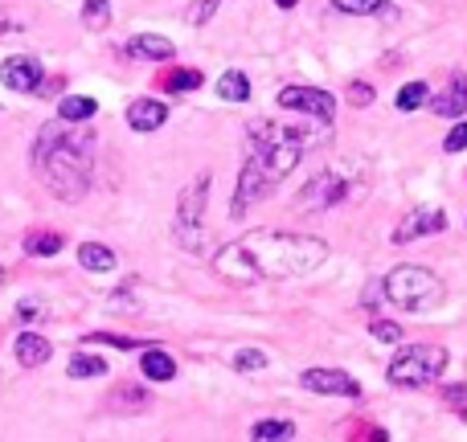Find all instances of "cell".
<instances>
[{"label": "cell", "mask_w": 467, "mask_h": 442, "mask_svg": "<svg viewBox=\"0 0 467 442\" xmlns=\"http://www.w3.org/2000/svg\"><path fill=\"white\" fill-rule=\"evenodd\" d=\"M328 246L316 233L291 230H250L246 238H234L213 254V271L234 287H250L258 279H299L324 266Z\"/></svg>", "instance_id": "6da1fadb"}, {"label": "cell", "mask_w": 467, "mask_h": 442, "mask_svg": "<svg viewBox=\"0 0 467 442\" xmlns=\"http://www.w3.org/2000/svg\"><path fill=\"white\" fill-rule=\"evenodd\" d=\"M246 136H250V160L238 172V189H234V205H230L234 218H242L250 205L266 201L283 185V177L296 172V164L304 160L307 148L304 131L283 128L275 119H250Z\"/></svg>", "instance_id": "7a4b0ae2"}, {"label": "cell", "mask_w": 467, "mask_h": 442, "mask_svg": "<svg viewBox=\"0 0 467 442\" xmlns=\"http://www.w3.org/2000/svg\"><path fill=\"white\" fill-rule=\"evenodd\" d=\"M33 172L57 201H82L95 172V136L82 123H46L33 144Z\"/></svg>", "instance_id": "3957f363"}, {"label": "cell", "mask_w": 467, "mask_h": 442, "mask_svg": "<svg viewBox=\"0 0 467 442\" xmlns=\"http://www.w3.org/2000/svg\"><path fill=\"white\" fill-rule=\"evenodd\" d=\"M386 299L394 307H406V312H431V307L443 303V283L431 266H419V262H402L386 274L381 283Z\"/></svg>", "instance_id": "277c9868"}, {"label": "cell", "mask_w": 467, "mask_h": 442, "mask_svg": "<svg viewBox=\"0 0 467 442\" xmlns=\"http://www.w3.org/2000/svg\"><path fill=\"white\" fill-rule=\"evenodd\" d=\"M447 361H451V356H447L443 344H406V348H398V356L389 361L386 377H389V385H398V389H422L443 377Z\"/></svg>", "instance_id": "5b68a950"}, {"label": "cell", "mask_w": 467, "mask_h": 442, "mask_svg": "<svg viewBox=\"0 0 467 442\" xmlns=\"http://www.w3.org/2000/svg\"><path fill=\"white\" fill-rule=\"evenodd\" d=\"M205 210H210V172H197L177 197V218H172V238L185 254H202L205 242Z\"/></svg>", "instance_id": "8992f818"}, {"label": "cell", "mask_w": 467, "mask_h": 442, "mask_svg": "<svg viewBox=\"0 0 467 442\" xmlns=\"http://www.w3.org/2000/svg\"><path fill=\"white\" fill-rule=\"evenodd\" d=\"M348 177H340V172H320V177H312V185H304V193H299V210L304 213H328L337 210V205L348 201Z\"/></svg>", "instance_id": "52a82bcc"}, {"label": "cell", "mask_w": 467, "mask_h": 442, "mask_svg": "<svg viewBox=\"0 0 467 442\" xmlns=\"http://www.w3.org/2000/svg\"><path fill=\"white\" fill-rule=\"evenodd\" d=\"M279 107L283 111H296V115H312V119H320V123H328L332 115H337V98L320 87H283Z\"/></svg>", "instance_id": "ba28073f"}, {"label": "cell", "mask_w": 467, "mask_h": 442, "mask_svg": "<svg viewBox=\"0 0 467 442\" xmlns=\"http://www.w3.org/2000/svg\"><path fill=\"white\" fill-rule=\"evenodd\" d=\"M41 78H46V70H41V62L29 54H13L0 62V82H5L8 90H16V95H37Z\"/></svg>", "instance_id": "9c48e42d"}, {"label": "cell", "mask_w": 467, "mask_h": 442, "mask_svg": "<svg viewBox=\"0 0 467 442\" xmlns=\"http://www.w3.org/2000/svg\"><path fill=\"white\" fill-rule=\"evenodd\" d=\"M299 385L312 389V394H328V397H361L357 377H348L345 369H304L299 373Z\"/></svg>", "instance_id": "30bf717a"}, {"label": "cell", "mask_w": 467, "mask_h": 442, "mask_svg": "<svg viewBox=\"0 0 467 442\" xmlns=\"http://www.w3.org/2000/svg\"><path fill=\"white\" fill-rule=\"evenodd\" d=\"M447 213L443 210H410L394 230V246H410V242L427 238V233H443Z\"/></svg>", "instance_id": "8fae6325"}, {"label": "cell", "mask_w": 467, "mask_h": 442, "mask_svg": "<svg viewBox=\"0 0 467 442\" xmlns=\"http://www.w3.org/2000/svg\"><path fill=\"white\" fill-rule=\"evenodd\" d=\"M427 103L439 119H463L467 115V74H451L439 95H427Z\"/></svg>", "instance_id": "7c38bea8"}, {"label": "cell", "mask_w": 467, "mask_h": 442, "mask_svg": "<svg viewBox=\"0 0 467 442\" xmlns=\"http://www.w3.org/2000/svg\"><path fill=\"white\" fill-rule=\"evenodd\" d=\"M123 54H128L131 62H169V57L177 54V46H172L169 37H161V33H136V37L123 46Z\"/></svg>", "instance_id": "4fadbf2b"}, {"label": "cell", "mask_w": 467, "mask_h": 442, "mask_svg": "<svg viewBox=\"0 0 467 442\" xmlns=\"http://www.w3.org/2000/svg\"><path fill=\"white\" fill-rule=\"evenodd\" d=\"M164 123H169V107H164L161 98H136V103L128 107V128L140 131V136L161 131Z\"/></svg>", "instance_id": "5bb4252c"}, {"label": "cell", "mask_w": 467, "mask_h": 442, "mask_svg": "<svg viewBox=\"0 0 467 442\" xmlns=\"http://www.w3.org/2000/svg\"><path fill=\"white\" fill-rule=\"evenodd\" d=\"M13 353H16V365H21V369H41V365L54 356V344H49L41 332H21Z\"/></svg>", "instance_id": "9a60e30c"}, {"label": "cell", "mask_w": 467, "mask_h": 442, "mask_svg": "<svg viewBox=\"0 0 467 442\" xmlns=\"http://www.w3.org/2000/svg\"><path fill=\"white\" fill-rule=\"evenodd\" d=\"M205 82L202 70H193V66H177V70H164L161 78H156V87L169 90V95H189V90H197Z\"/></svg>", "instance_id": "2e32d148"}, {"label": "cell", "mask_w": 467, "mask_h": 442, "mask_svg": "<svg viewBox=\"0 0 467 442\" xmlns=\"http://www.w3.org/2000/svg\"><path fill=\"white\" fill-rule=\"evenodd\" d=\"M140 373H144L148 381H172L177 377V361H172L164 348H144V356H140Z\"/></svg>", "instance_id": "e0dca14e"}, {"label": "cell", "mask_w": 467, "mask_h": 442, "mask_svg": "<svg viewBox=\"0 0 467 442\" xmlns=\"http://www.w3.org/2000/svg\"><path fill=\"white\" fill-rule=\"evenodd\" d=\"M99 111V103L90 95H62V103H57V119L62 123H90Z\"/></svg>", "instance_id": "ac0fdd59"}, {"label": "cell", "mask_w": 467, "mask_h": 442, "mask_svg": "<svg viewBox=\"0 0 467 442\" xmlns=\"http://www.w3.org/2000/svg\"><path fill=\"white\" fill-rule=\"evenodd\" d=\"M296 438V422L287 418H263L250 427V442H291Z\"/></svg>", "instance_id": "d6986e66"}, {"label": "cell", "mask_w": 467, "mask_h": 442, "mask_svg": "<svg viewBox=\"0 0 467 442\" xmlns=\"http://www.w3.org/2000/svg\"><path fill=\"white\" fill-rule=\"evenodd\" d=\"M62 233L57 230H29L25 233V254H33V258H54L57 250H62Z\"/></svg>", "instance_id": "ffe728a7"}, {"label": "cell", "mask_w": 467, "mask_h": 442, "mask_svg": "<svg viewBox=\"0 0 467 442\" xmlns=\"http://www.w3.org/2000/svg\"><path fill=\"white\" fill-rule=\"evenodd\" d=\"M78 262L87 266V271H95V274H107V271H115V250H107L103 242H82Z\"/></svg>", "instance_id": "44dd1931"}, {"label": "cell", "mask_w": 467, "mask_h": 442, "mask_svg": "<svg viewBox=\"0 0 467 442\" xmlns=\"http://www.w3.org/2000/svg\"><path fill=\"white\" fill-rule=\"evenodd\" d=\"M337 13H348V16H394V5L389 0H332Z\"/></svg>", "instance_id": "7402d4cb"}, {"label": "cell", "mask_w": 467, "mask_h": 442, "mask_svg": "<svg viewBox=\"0 0 467 442\" xmlns=\"http://www.w3.org/2000/svg\"><path fill=\"white\" fill-rule=\"evenodd\" d=\"M218 95L226 98V103H246L250 98V78L242 70H226L218 78Z\"/></svg>", "instance_id": "603a6c76"}, {"label": "cell", "mask_w": 467, "mask_h": 442, "mask_svg": "<svg viewBox=\"0 0 467 442\" xmlns=\"http://www.w3.org/2000/svg\"><path fill=\"white\" fill-rule=\"evenodd\" d=\"M111 25V0H82V29L103 33Z\"/></svg>", "instance_id": "cb8c5ba5"}, {"label": "cell", "mask_w": 467, "mask_h": 442, "mask_svg": "<svg viewBox=\"0 0 467 442\" xmlns=\"http://www.w3.org/2000/svg\"><path fill=\"white\" fill-rule=\"evenodd\" d=\"M107 373V361L95 353H74L70 356V377L74 381H87V377H103Z\"/></svg>", "instance_id": "d4e9b609"}, {"label": "cell", "mask_w": 467, "mask_h": 442, "mask_svg": "<svg viewBox=\"0 0 467 442\" xmlns=\"http://www.w3.org/2000/svg\"><path fill=\"white\" fill-rule=\"evenodd\" d=\"M111 406H119V410H148L152 397H148L144 385H119L111 389Z\"/></svg>", "instance_id": "484cf974"}, {"label": "cell", "mask_w": 467, "mask_h": 442, "mask_svg": "<svg viewBox=\"0 0 467 442\" xmlns=\"http://www.w3.org/2000/svg\"><path fill=\"white\" fill-rule=\"evenodd\" d=\"M427 95H431V87H427V82H406V87L394 95V107H398V111H406V115H410V111H419V107L427 103Z\"/></svg>", "instance_id": "4316f807"}, {"label": "cell", "mask_w": 467, "mask_h": 442, "mask_svg": "<svg viewBox=\"0 0 467 442\" xmlns=\"http://www.w3.org/2000/svg\"><path fill=\"white\" fill-rule=\"evenodd\" d=\"M234 369H238V373L266 369V353H258V348H238V353H234Z\"/></svg>", "instance_id": "83f0119b"}, {"label": "cell", "mask_w": 467, "mask_h": 442, "mask_svg": "<svg viewBox=\"0 0 467 442\" xmlns=\"http://www.w3.org/2000/svg\"><path fill=\"white\" fill-rule=\"evenodd\" d=\"M369 332H373V340H381V344H402V328H398L394 320H373L369 324Z\"/></svg>", "instance_id": "f1b7e54d"}, {"label": "cell", "mask_w": 467, "mask_h": 442, "mask_svg": "<svg viewBox=\"0 0 467 442\" xmlns=\"http://www.w3.org/2000/svg\"><path fill=\"white\" fill-rule=\"evenodd\" d=\"M90 344H111V348H148V340H131V336H111V332H90Z\"/></svg>", "instance_id": "f546056e"}, {"label": "cell", "mask_w": 467, "mask_h": 442, "mask_svg": "<svg viewBox=\"0 0 467 442\" xmlns=\"http://www.w3.org/2000/svg\"><path fill=\"white\" fill-rule=\"evenodd\" d=\"M218 13V0H193L189 5V25H210Z\"/></svg>", "instance_id": "4dcf8cb0"}, {"label": "cell", "mask_w": 467, "mask_h": 442, "mask_svg": "<svg viewBox=\"0 0 467 442\" xmlns=\"http://www.w3.org/2000/svg\"><path fill=\"white\" fill-rule=\"evenodd\" d=\"M345 98H348V103H357V107H369L373 98H378V90H373L369 82H353V87L345 90Z\"/></svg>", "instance_id": "1f68e13d"}, {"label": "cell", "mask_w": 467, "mask_h": 442, "mask_svg": "<svg viewBox=\"0 0 467 442\" xmlns=\"http://www.w3.org/2000/svg\"><path fill=\"white\" fill-rule=\"evenodd\" d=\"M443 148H447V152H463V148H467V119H460L451 131H447Z\"/></svg>", "instance_id": "d6a6232c"}, {"label": "cell", "mask_w": 467, "mask_h": 442, "mask_svg": "<svg viewBox=\"0 0 467 442\" xmlns=\"http://www.w3.org/2000/svg\"><path fill=\"white\" fill-rule=\"evenodd\" d=\"M21 29H25V16H16L13 8L0 5V37H5V33H21Z\"/></svg>", "instance_id": "836d02e7"}, {"label": "cell", "mask_w": 467, "mask_h": 442, "mask_svg": "<svg viewBox=\"0 0 467 442\" xmlns=\"http://www.w3.org/2000/svg\"><path fill=\"white\" fill-rule=\"evenodd\" d=\"M62 87H66V78H49V74H46V78H41V87H37V95H41V98L62 95Z\"/></svg>", "instance_id": "e575fe53"}, {"label": "cell", "mask_w": 467, "mask_h": 442, "mask_svg": "<svg viewBox=\"0 0 467 442\" xmlns=\"http://www.w3.org/2000/svg\"><path fill=\"white\" fill-rule=\"evenodd\" d=\"M16 315H21V320H41V303L37 299H25V303L16 307Z\"/></svg>", "instance_id": "d590c367"}, {"label": "cell", "mask_w": 467, "mask_h": 442, "mask_svg": "<svg viewBox=\"0 0 467 442\" xmlns=\"http://www.w3.org/2000/svg\"><path fill=\"white\" fill-rule=\"evenodd\" d=\"M443 402H467V385H443Z\"/></svg>", "instance_id": "8d00e7d4"}, {"label": "cell", "mask_w": 467, "mask_h": 442, "mask_svg": "<svg viewBox=\"0 0 467 442\" xmlns=\"http://www.w3.org/2000/svg\"><path fill=\"white\" fill-rule=\"evenodd\" d=\"M361 442H389V435H386L381 427H369V430H365V438H361Z\"/></svg>", "instance_id": "74e56055"}, {"label": "cell", "mask_w": 467, "mask_h": 442, "mask_svg": "<svg viewBox=\"0 0 467 442\" xmlns=\"http://www.w3.org/2000/svg\"><path fill=\"white\" fill-rule=\"evenodd\" d=\"M275 5H279V8H296L299 0H275Z\"/></svg>", "instance_id": "f35d334b"}, {"label": "cell", "mask_w": 467, "mask_h": 442, "mask_svg": "<svg viewBox=\"0 0 467 442\" xmlns=\"http://www.w3.org/2000/svg\"><path fill=\"white\" fill-rule=\"evenodd\" d=\"M0 287H5V266H0Z\"/></svg>", "instance_id": "ab89813d"}]
</instances>
